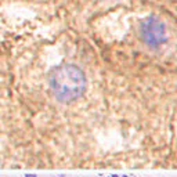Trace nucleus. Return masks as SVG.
<instances>
[{"mask_svg": "<svg viewBox=\"0 0 177 177\" xmlns=\"http://www.w3.org/2000/svg\"><path fill=\"white\" fill-rule=\"evenodd\" d=\"M141 37L149 47H159L167 40L165 24L156 17H148L141 24Z\"/></svg>", "mask_w": 177, "mask_h": 177, "instance_id": "2", "label": "nucleus"}, {"mask_svg": "<svg viewBox=\"0 0 177 177\" xmlns=\"http://www.w3.org/2000/svg\"><path fill=\"white\" fill-rule=\"evenodd\" d=\"M50 86L60 102H72L80 98L86 90V77L82 69L75 65H62L53 72Z\"/></svg>", "mask_w": 177, "mask_h": 177, "instance_id": "1", "label": "nucleus"}]
</instances>
